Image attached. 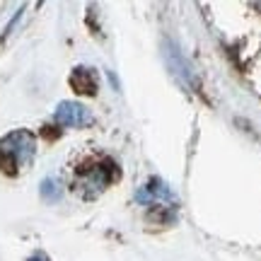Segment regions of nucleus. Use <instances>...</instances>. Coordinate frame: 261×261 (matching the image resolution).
<instances>
[{
  "label": "nucleus",
  "mask_w": 261,
  "mask_h": 261,
  "mask_svg": "<svg viewBox=\"0 0 261 261\" xmlns=\"http://www.w3.org/2000/svg\"><path fill=\"white\" fill-rule=\"evenodd\" d=\"M34 160V136L29 130H12L0 140V169L5 174H17Z\"/></svg>",
  "instance_id": "f257e3e1"
},
{
  "label": "nucleus",
  "mask_w": 261,
  "mask_h": 261,
  "mask_svg": "<svg viewBox=\"0 0 261 261\" xmlns=\"http://www.w3.org/2000/svg\"><path fill=\"white\" fill-rule=\"evenodd\" d=\"M54 119L61 126L77 128V126H90L92 123V114H90V109H85L83 104L77 102H61L56 114H54Z\"/></svg>",
  "instance_id": "f03ea898"
},
{
  "label": "nucleus",
  "mask_w": 261,
  "mask_h": 261,
  "mask_svg": "<svg viewBox=\"0 0 261 261\" xmlns=\"http://www.w3.org/2000/svg\"><path fill=\"white\" fill-rule=\"evenodd\" d=\"M70 87L80 94H94L97 92V75L92 68H75L70 73Z\"/></svg>",
  "instance_id": "7ed1b4c3"
},
{
  "label": "nucleus",
  "mask_w": 261,
  "mask_h": 261,
  "mask_svg": "<svg viewBox=\"0 0 261 261\" xmlns=\"http://www.w3.org/2000/svg\"><path fill=\"white\" fill-rule=\"evenodd\" d=\"M58 194H61V189L56 187V181L46 179V181L41 184V196H44V198H51V201H56Z\"/></svg>",
  "instance_id": "20e7f679"
}]
</instances>
